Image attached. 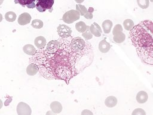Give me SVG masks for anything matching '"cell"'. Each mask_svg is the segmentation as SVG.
Masks as SVG:
<instances>
[{"label":"cell","mask_w":153,"mask_h":115,"mask_svg":"<svg viewBox=\"0 0 153 115\" xmlns=\"http://www.w3.org/2000/svg\"><path fill=\"white\" fill-rule=\"evenodd\" d=\"M90 30L91 33L96 37H100L102 35V29L100 26L96 22L93 23L90 26Z\"/></svg>","instance_id":"obj_11"},{"label":"cell","mask_w":153,"mask_h":115,"mask_svg":"<svg viewBox=\"0 0 153 115\" xmlns=\"http://www.w3.org/2000/svg\"><path fill=\"white\" fill-rule=\"evenodd\" d=\"M36 8L41 12H44L47 10H51L54 4V0H36Z\"/></svg>","instance_id":"obj_5"},{"label":"cell","mask_w":153,"mask_h":115,"mask_svg":"<svg viewBox=\"0 0 153 115\" xmlns=\"http://www.w3.org/2000/svg\"><path fill=\"white\" fill-rule=\"evenodd\" d=\"M76 10L79 13L80 15L84 16L85 18L91 19L93 18V8L90 7L89 9L87 10L84 5L78 4L76 5Z\"/></svg>","instance_id":"obj_6"},{"label":"cell","mask_w":153,"mask_h":115,"mask_svg":"<svg viewBox=\"0 0 153 115\" xmlns=\"http://www.w3.org/2000/svg\"><path fill=\"white\" fill-rule=\"evenodd\" d=\"M72 37L59 39V46L52 51L38 49L29 59L36 64L38 72L48 80L57 79L69 84L70 80L81 73L93 62L94 53L91 45L82 51L73 49Z\"/></svg>","instance_id":"obj_1"},{"label":"cell","mask_w":153,"mask_h":115,"mask_svg":"<svg viewBox=\"0 0 153 115\" xmlns=\"http://www.w3.org/2000/svg\"><path fill=\"white\" fill-rule=\"evenodd\" d=\"M23 51L25 54L32 56L36 52V49H35V48L33 46V45L31 44L25 45L23 47Z\"/></svg>","instance_id":"obj_17"},{"label":"cell","mask_w":153,"mask_h":115,"mask_svg":"<svg viewBox=\"0 0 153 115\" xmlns=\"http://www.w3.org/2000/svg\"><path fill=\"white\" fill-rule=\"evenodd\" d=\"M137 3L139 7L142 9H146L149 7V0H137Z\"/></svg>","instance_id":"obj_24"},{"label":"cell","mask_w":153,"mask_h":115,"mask_svg":"<svg viewBox=\"0 0 153 115\" xmlns=\"http://www.w3.org/2000/svg\"><path fill=\"white\" fill-rule=\"evenodd\" d=\"M17 17L16 14L13 11H8L5 14V18L7 21L13 22L16 20Z\"/></svg>","instance_id":"obj_21"},{"label":"cell","mask_w":153,"mask_h":115,"mask_svg":"<svg viewBox=\"0 0 153 115\" xmlns=\"http://www.w3.org/2000/svg\"><path fill=\"white\" fill-rule=\"evenodd\" d=\"M111 45L109 42H107L106 39H103L99 43V50L102 52V53H106L108 52L110 48H111Z\"/></svg>","instance_id":"obj_12"},{"label":"cell","mask_w":153,"mask_h":115,"mask_svg":"<svg viewBox=\"0 0 153 115\" xmlns=\"http://www.w3.org/2000/svg\"><path fill=\"white\" fill-rule=\"evenodd\" d=\"M132 114H146V112L142 108H136L133 112Z\"/></svg>","instance_id":"obj_26"},{"label":"cell","mask_w":153,"mask_h":115,"mask_svg":"<svg viewBox=\"0 0 153 115\" xmlns=\"http://www.w3.org/2000/svg\"><path fill=\"white\" fill-rule=\"evenodd\" d=\"M36 0H14L16 4H19L22 7H27L29 8L36 7L35 1Z\"/></svg>","instance_id":"obj_10"},{"label":"cell","mask_w":153,"mask_h":115,"mask_svg":"<svg viewBox=\"0 0 153 115\" xmlns=\"http://www.w3.org/2000/svg\"><path fill=\"white\" fill-rule=\"evenodd\" d=\"M79 17L80 14L77 10H71L63 14L62 20L67 24H71L73 22L79 20Z\"/></svg>","instance_id":"obj_4"},{"label":"cell","mask_w":153,"mask_h":115,"mask_svg":"<svg viewBox=\"0 0 153 115\" xmlns=\"http://www.w3.org/2000/svg\"><path fill=\"white\" fill-rule=\"evenodd\" d=\"M82 36L85 40H90L93 38V34L90 32V26H87L86 30L82 33Z\"/></svg>","instance_id":"obj_25"},{"label":"cell","mask_w":153,"mask_h":115,"mask_svg":"<svg viewBox=\"0 0 153 115\" xmlns=\"http://www.w3.org/2000/svg\"><path fill=\"white\" fill-rule=\"evenodd\" d=\"M17 113L20 115H29L32 113L30 106L24 102H20L17 105Z\"/></svg>","instance_id":"obj_8"},{"label":"cell","mask_w":153,"mask_h":115,"mask_svg":"<svg viewBox=\"0 0 153 115\" xmlns=\"http://www.w3.org/2000/svg\"><path fill=\"white\" fill-rule=\"evenodd\" d=\"M34 43L38 49L44 48L46 46V39L44 36H38L35 39Z\"/></svg>","instance_id":"obj_13"},{"label":"cell","mask_w":153,"mask_h":115,"mask_svg":"<svg viewBox=\"0 0 153 115\" xmlns=\"http://www.w3.org/2000/svg\"><path fill=\"white\" fill-rule=\"evenodd\" d=\"M151 2H153V0H149Z\"/></svg>","instance_id":"obj_31"},{"label":"cell","mask_w":153,"mask_h":115,"mask_svg":"<svg viewBox=\"0 0 153 115\" xmlns=\"http://www.w3.org/2000/svg\"><path fill=\"white\" fill-rule=\"evenodd\" d=\"M31 20V16L27 13H23L21 14L18 18V23L21 26H24L29 24Z\"/></svg>","instance_id":"obj_9"},{"label":"cell","mask_w":153,"mask_h":115,"mask_svg":"<svg viewBox=\"0 0 153 115\" xmlns=\"http://www.w3.org/2000/svg\"><path fill=\"white\" fill-rule=\"evenodd\" d=\"M74 1H75L76 2L78 3V4H81V3L83 2L84 0H74Z\"/></svg>","instance_id":"obj_27"},{"label":"cell","mask_w":153,"mask_h":115,"mask_svg":"<svg viewBox=\"0 0 153 115\" xmlns=\"http://www.w3.org/2000/svg\"><path fill=\"white\" fill-rule=\"evenodd\" d=\"M113 40L117 43L123 42L126 39V35L123 32V27L121 24H116L112 30Z\"/></svg>","instance_id":"obj_3"},{"label":"cell","mask_w":153,"mask_h":115,"mask_svg":"<svg viewBox=\"0 0 153 115\" xmlns=\"http://www.w3.org/2000/svg\"><path fill=\"white\" fill-rule=\"evenodd\" d=\"M117 104V99L114 96H109L105 100V104L107 107L112 108Z\"/></svg>","instance_id":"obj_16"},{"label":"cell","mask_w":153,"mask_h":115,"mask_svg":"<svg viewBox=\"0 0 153 115\" xmlns=\"http://www.w3.org/2000/svg\"><path fill=\"white\" fill-rule=\"evenodd\" d=\"M31 26L35 29H41L43 27L44 23L41 20L34 19L33 20H32L31 23Z\"/></svg>","instance_id":"obj_23"},{"label":"cell","mask_w":153,"mask_h":115,"mask_svg":"<svg viewBox=\"0 0 153 115\" xmlns=\"http://www.w3.org/2000/svg\"><path fill=\"white\" fill-rule=\"evenodd\" d=\"M50 108L53 113L58 114L62 111L63 107L60 102L58 101H53L50 104Z\"/></svg>","instance_id":"obj_15"},{"label":"cell","mask_w":153,"mask_h":115,"mask_svg":"<svg viewBox=\"0 0 153 115\" xmlns=\"http://www.w3.org/2000/svg\"><path fill=\"white\" fill-rule=\"evenodd\" d=\"M38 72V69L36 64L30 63L26 68V73L29 76H34Z\"/></svg>","instance_id":"obj_18"},{"label":"cell","mask_w":153,"mask_h":115,"mask_svg":"<svg viewBox=\"0 0 153 115\" xmlns=\"http://www.w3.org/2000/svg\"><path fill=\"white\" fill-rule=\"evenodd\" d=\"M2 20V15L0 13V22H1Z\"/></svg>","instance_id":"obj_29"},{"label":"cell","mask_w":153,"mask_h":115,"mask_svg":"<svg viewBox=\"0 0 153 115\" xmlns=\"http://www.w3.org/2000/svg\"><path fill=\"white\" fill-rule=\"evenodd\" d=\"M123 26L126 30L129 31L133 29V27L134 26V24L132 20L126 19L123 22Z\"/></svg>","instance_id":"obj_22"},{"label":"cell","mask_w":153,"mask_h":115,"mask_svg":"<svg viewBox=\"0 0 153 115\" xmlns=\"http://www.w3.org/2000/svg\"><path fill=\"white\" fill-rule=\"evenodd\" d=\"M148 99V94L143 91H139L136 95V101L140 104H143L147 101Z\"/></svg>","instance_id":"obj_14"},{"label":"cell","mask_w":153,"mask_h":115,"mask_svg":"<svg viewBox=\"0 0 153 115\" xmlns=\"http://www.w3.org/2000/svg\"><path fill=\"white\" fill-rule=\"evenodd\" d=\"M87 26H87L86 24L84 21H79L75 24V29L79 33L84 32L86 30Z\"/></svg>","instance_id":"obj_20"},{"label":"cell","mask_w":153,"mask_h":115,"mask_svg":"<svg viewBox=\"0 0 153 115\" xmlns=\"http://www.w3.org/2000/svg\"><path fill=\"white\" fill-rule=\"evenodd\" d=\"M2 105H3V102H2V100L0 99V109L2 107Z\"/></svg>","instance_id":"obj_28"},{"label":"cell","mask_w":153,"mask_h":115,"mask_svg":"<svg viewBox=\"0 0 153 115\" xmlns=\"http://www.w3.org/2000/svg\"><path fill=\"white\" fill-rule=\"evenodd\" d=\"M112 27V22L110 20H106L102 23V29L105 33H109Z\"/></svg>","instance_id":"obj_19"},{"label":"cell","mask_w":153,"mask_h":115,"mask_svg":"<svg viewBox=\"0 0 153 115\" xmlns=\"http://www.w3.org/2000/svg\"><path fill=\"white\" fill-rule=\"evenodd\" d=\"M3 2H4V0H0V5H2Z\"/></svg>","instance_id":"obj_30"},{"label":"cell","mask_w":153,"mask_h":115,"mask_svg":"<svg viewBox=\"0 0 153 115\" xmlns=\"http://www.w3.org/2000/svg\"><path fill=\"white\" fill-rule=\"evenodd\" d=\"M130 31V39L140 60L153 66V22L145 20Z\"/></svg>","instance_id":"obj_2"},{"label":"cell","mask_w":153,"mask_h":115,"mask_svg":"<svg viewBox=\"0 0 153 115\" xmlns=\"http://www.w3.org/2000/svg\"><path fill=\"white\" fill-rule=\"evenodd\" d=\"M57 32L60 38H65L71 36L72 29L65 24H59L57 28Z\"/></svg>","instance_id":"obj_7"}]
</instances>
